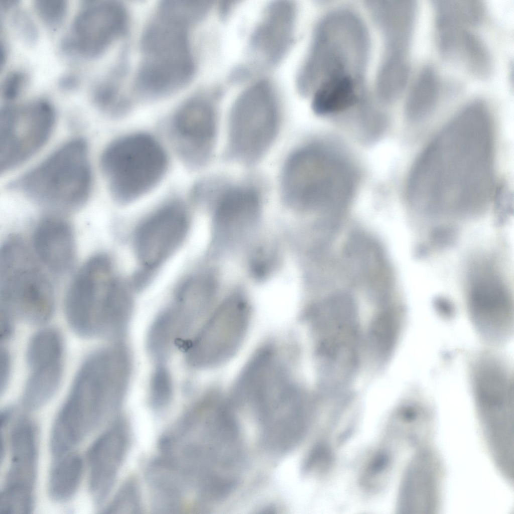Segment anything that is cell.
I'll return each instance as SVG.
<instances>
[{"label": "cell", "instance_id": "6da1fadb", "mask_svg": "<svg viewBox=\"0 0 514 514\" xmlns=\"http://www.w3.org/2000/svg\"><path fill=\"white\" fill-rule=\"evenodd\" d=\"M494 135L484 102L475 100L462 108L415 162L408 184L414 205L431 213L482 211L493 192Z\"/></svg>", "mask_w": 514, "mask_h": 514}, {"label": "cell", "instance_id": "7a4b0ae2", "mask_svg": "<svg viewBox=\"0 0 514 514\" xmlns=\"http://www.w3.org/2000/svg\"><path fill=\"white\" fill-rule=\"evenodd\" d=\"M369 50L368 32L359 16L346 8L330 11L317 24L299 71L300 92L308 94L331 80L364 77Z\"/></svg>", "mask_w": 514, "mask_h": 514}, {"label": "cell", "instance_id": "3957f363", "mask_svg": "<svg viewBox=\"0 0 514 514\" xmlns=\"http://www.w3.org/2000/svg\"><path fill=\"white\" fill-rule=\"evenodd\" d=\"M193 26L167 10L157 9L142 37V60L135 81L148 98L170 95L192 79L195 62L190 40Z\"/></svg>", "mask_w": 514, "mask_h": 514}, {"label": "cell", "instance_id": "277c9868", "mask_svg": "<svg viewBox=\"0 0 514 514\" xmlns=\"http://www.w3.org/2000/svg\"><path fill=\"white\" fill-rule=\"evenodd\" d=\"M313 142L291 151L280 178L282 198L290 207L310 210L330 206L348 198L354 175L341 157Z\"/></svg>", "mask_w": 514, "mask_h": 514}, {"label": "cell", "instance_id": "5b68a950", "mask_svg": "<svg viewBox=\"0 0 514 514\" xmlns=\"http://www.w3.org/2000/svg\"><path fill=\"white\" fill-rule=\"evenodd\" d=\"M20 236L11 235L0 252V315L40 325L50 320L55 307L53 285Z\"/></svg>", "mask_w": 514, "mask_h": 514}, {"label": "cell", "instance_id": "8992f818", "mask_svg": "<svg viewBox=\"0 0 514 514\" xmlns=\"http://www.w3.org/2000/svg\"><path fill=\"white\" fill-rule=\"evenodd\" d=\"M281 126L280 106L272 85L265 80L253 83L231 107L224 158L247 167L256 165L273 146Z\"/></svg>", "mask_w": 514, "mask_h": 514}, {"label": "cell", "instance_id": "52a82bcc", "mask_svg": "<svg viewBox=\"0 0 514 514\" xmlns=\"http://www.w3.org/2000/svg\"><path fill=\"white\" fill-rule=\"evenodd\" d=\"M14 187L43 206L68 211L80 208L91 187V172L85 142H68L27 172Z\"/></svg>", "mask_w": 514, "mask_h": 514}, {"label": "cell", "instance_id": "ba28073f", "mask_svg": "<svg viewBox=\"0 0 514 514\" xmlns=\"http://www.w3.org/2000/svg\"><path fill=\"white\" fill-rule=\"evenodd\" d=\"M128 371L127 358L117 347L92 352L81 364L63 405L91 432L117 410Z\"/></svg>", "mask_w": 514, "mask_h": 514}, {"label": "cell", "instance_id": "9c48e42d", "mask_svg": "<svg viewBox=\"0 0 514 514\" xmlns=\"http://www.w3.org/2000/svg\"><path fill=\"white\" fill-rule=\"evenodd\" d=\"M168 164L161 145L153 136L142 133L113 141L101 158L111 194L121 204L134 201L154 188L163 178Z\"/></svg>", "mask_w": 514, "mask_h": 514}, {"label": "cell", "instance_id": "30bf717a", "mask_svg": "<svg viewBox=\"0 0 514 514\" xmlns=\"http://www.w3.org/2000/svg\"><path fill=\"white\" fill-rule=\"evenodd\" d=\"M176 445L187 470L225 479L239 475L241 444L238 424L231 413L204 416Z\"/></svg>", "mask_w": 514, "mask_h": 514}, {"label": "cell", "instance_id": "8fae6325", "mask_svg": "<svg viewBox=\"0 0 514 514\" xmlns=\"http://www.w3.org/2000/svg\"><path fill=\"white\" fill-rule=\"evenodd\" d=\"M55 118L54 106L43 98L2 108L1 171L19 166L39 151L49 138Z\"/></svg>", "mask_w": 514, "mask_h": 514}, {"label": "cell", "instance_id": "7c38bea8", "mask_svg": "<svg viewBox=\"0 0 514 514\" xmlns=\"http://www.w3.org/2000/svg\"><path fill=\"white\" fill-rule=\"evenodd\" d=\"M128 25V14L121 3L88 1L75 16L61 41V48L79 58H97L125 34Z\"/></svg>", "mask_w": 514, "mask_h": 514}, {"label": "cell", "instance_id": "4fadbf2b", "mask_svg": "<svg viewBox=\"0 0 514 514\" xmlns=\"http://www.w3.org/2000/svg\"><path fill=\"white\" fill-rule=\"evenodd\" d=\"M253 408L263 442L271 450L285 452L293 448L302 441L308 430L310 414L292 381L268 391Z\"/></svg>", "mask_w": 514, "mask_h": 514}, {"label": "cell", "instance_id": "5bb4252c", "mask_svg": "<svg viewBox=\"0 0 514 514\" xmlns=\"http://www.w3.org/2000/svg\"><path fill=\"white\" fill-rule=\"evenodd\" d=\"M468 376L475 404L486 424H500L513 412V368L495 351L475 353L468 360Z\"/></svg>", "mask_w": 514, "mask_h": 514}, {"label": "cell", "instance_id": "9a60e30c", "mask_svg": "<svg viewBox=\"0 0 514 514\" xmlns=\"http://www.w3.org/2000/svg\"><path fill=\"white\" fill-rule=\"evenodd\" d=\"M218 126L216 109L204 96L192 97L179 107L172 119L171 133L175 147L187 166L199 169L209 162Z\"/></svg>", "mask_w": 514, "mask_h": 514}, {"label": "cell", "instance_id": "2e32d148", "mask_svg": "<svg viewBox=\"0 0 514 514\" xmlns=\"http://www.w3.org/2000/svg\"><path fill=\"white\" fill-rule=\"evenodd\" d=\"M248 321V308L244 300L238 297L226 300L194 340L190 348L191 361L207 366L229 358L240 345Z\"/></svg>", "mask_w": 514, "mask_h": 514}, {"label": "cell", "instance_id": "e0dca14e", "mask_svg": "<svg viewBox=\"0 0 514 514\" xmlns=\"http://www.w3.org/2000/svg\"><path fill=\"white\" fill-rule=\"evenodd\" d=\"M189 229L185 209L178 202L168 203L155 211L138 226L135 248L145 270L158 268L182 244Z\"/></svg>", "mask_w": 514, "mask_h": 514}, {"label": "cell", "instance_id": "ac0fdd59", "mask_svg": "<svg viewBox=\"0 0 514 514\" xmlns=\"http://www.w3.org/2000/svg\"><path fill=\"white\" fill-rule=\"evenodd\" d=\"M107 255L90 257L74 276L66 294L64 310L67 322L77 335L94 337L95 314L102 290L114 274Z\"/></svg>", "mask_w": 514, "mask_h": 514}, {"label": "cell", "instance_id": "d6986e66", "mask_svg": "<svg viewBox=\"0 0 514 514\" xmlns=\"http://www.w3.org/2000/svg\"><path fill=\"white\" fill-rule=\"evenodd\" d=\"M129 444L128 428L115 422L89 447L87 453L89 488L94 501L101 504L108 495L125 457Z\"/></svg>", "mask_w": 514, "mask_h": 514}, {"label": "cell", "instance_id": "ffe728a7", "mask_svg": "<svg viewBox=\"0 0 514 514\" xmlns=\"http://www.w3.org/2000/svg\"><path fill=\"white\" fill-rule=\"evenodd\" d=\"M264 190L254 180H213L209 193L215 200V220L221 229H238L252 223L262 207Z\"/></svg>", "mask_w": 514, "mask_h": 514}, {"label": "cell", "instance_id": "44dd1931", "mask_svg": "<svg viewBox=\"0 0 514 514\" xmlns=\"http://www.w3.org/2000/svg\"><path fill=\"white\" fill-rule=\"evenodd\" d=\"M32 241L35 256L49 271L62 275L71 270L76 243L72 226L65 219L53 215L43 218L36 225Z\"/></svg>", "mask_w": 514, "mask_h": 514}, {"label": "cell", "instance_id": "7402d4cb", "mask_svg": "<svg viewBox=\"0 0 514 514\" xmlns=\"http://www.w3.org/2000/svg\"><path fill=\"white\" fill-rule=\"evenodd\" d=\"M64 349L51 344L35 347L26 353L29 373L23 400L30 408L39 409L55 395L60 385Z\"/></svg>", "mask_w": 514, "mask_h": 514}, {"label": "cell", "instance_id": "603a6c76", "mask_svg": "<svg viewBox=\"0 0 514 514\" xmlns=\"http://www.w3.org/2000/svg\"><path fill=\"white\" fill-rule=\"evenodd\" d=\"M296 17L291 2L270 4L252 33L251 47L268 64L276 63L284 55L292 40Z\"/></svg>", "mask_w": 514, "mask_h": 514}, {"label": "cell", "instance_id": "cb8c5ba5", "mask_svg": "<svg viewBox=\"0 0 514 514\" xmlns=\"http://www.w3.org/2000/svg\"><path fill=\"white\" fill-rule=\"evenodd\" d=\"M36 426L22 417L13 428L10 436L11 461L4 486L34 491L38 454Z\"/></svg>", "mask_w": 514, "mask_h": 514}, {"label": "cell", "instance_id": "d4e9b609", "mask_svg": "<svg viewBox=\"0 0 514 514\" xmlns=\"http://www.w3.org/2000/svg\"><path fill=\"white\" fill-rule=\"evenodd\" d=\"M435 464H434V465ZM428 453L417 456L409 466L404 478L399 496V509H434L436 502L437 479L435 467Z\"/></svg>", "mask_w": 514, "mask_h": 514}, {"label": "cell", "instance_id": "484cf974", "mask_svg": "<svg viewBox=\"0 0 514 514\" xmlns=\"http://www.w3.org/2000/svg\"><path fill=\"white\" fill-rule=\"evenodd\" d=\"M147 480L155 510L159 513H175L181 510L189 486L183 476L164 459L151 463Z\"/></svg>", "mask_w": 514, "mask_h": 514}, {"label": "cell", "instance_id": "4316f807", "mask_svg": "<svg viewBox=\"0 0 514 514\" xmlns=\"http://www.w3.org/2000/svg\"><path fill=\"white\" fill-rule=\"evenodd\" d=\"M312 107L320 115L338 114L361 108L368 100L365 80L346 78L318 86L313 92Z\"/></svg>", "mask_w": 514, "mask_h": 514}, {"label": "cell", "instance_id": "83f0119b", "mask_svg": "<svg viewBox=\"0 0 514 514\" xmlns=\"http://www.w3.org/2000/svg\"><path fill=\"white\" fill-rule=\"evenodd\" d=\"M440 94V82L435 69L424 67L416 79L407 96L406 113L413 121L428 116L435 107Z\"/></svg>", "mask_w": 514, "mask_h": 514}, {"label": "cell", "instance_id": "f1b7e54d", "mask_svg": "<svg viewBox=\"0 0 514 514\" xmlns=\"http://www.w3.org/2000/svg\"><path fill=\"white\" fill-rule=\"evenodd\" d=\"M55 460L50 473L49 493L56 501H66L78 489L83 474V461L79 454L71 452Z\"/></svg>", "mask_w": 514, "mask_h": 514}, {"label": "cell", "instance_id": "f546056e", "mask_svg": "<svg viewBox=\"0 0 514 514\" xmlns=\"http://www.w3.org/2000/svg\"><path fill=\"white\" fill-rule=\"evenodd\" d=\"M125 67L117 64L109 74L94 84L91 98L96 106L112 116L125 113L130 108L128 100L122 94L120 82Z\"/></svg>", "mask_w": 514, "mask_h": 514}, {"label": "cell", "instance_id": "4dcf8cb0", "mask_svg": "<svg viewBox=\"0 0 514 514\" xmlns=\"http://www.w3.org/2000/svg\"><path fill=\"white\" fill-rule=\"evenodd\" d=\"M214 284L205 276L192 277L179 288L174 307L192 321L206 308L213 296Z\"/></svg>", "mask_w": 514, "mask_h": 514}, {"label": "cell", "instance_id": "1f68e13d", "mask_svg": "<svg viewBox=\"0 0 514 514\" xmlns=\"http://www.w3.org/2000/svg\"><path fill=\"white\" fill-rule=\"evenodd\" d=\"M457 55L456 61L463 64L473 76L485 79L493 69V62L488 49L476 35L466 30L464 32Z\"/></svg>", "mask_w": 514, "mask_h": 514}, {"label": "cell", "instance_id": "d6a6232c", "mask_svg": "<svg viewBox=\"0 0 514 514\" xmlns=\"http://www.w3.org/2000/svg\"><path fill=\"white\" fill-rule=\"evenodd\" d=\"M142 510L139 486L134 478L127 480L121 486L105 509L109 513H138Z\"/></svg>", "mask_w": 514, "mask_h": 514}, {"label": "cell", "instance_id": "836d02e7", "mask_svg": "<svg viewBox=\"0 0 514 514\" xmlns=\"http://www.w3.org/2000/svg\"><path fill=\"white\" fill-rule=\"evenodd\" d=\"M390 453L383 449L373 453L366 463L361 475L362 486L369 490L378 488L388 474L391 466Z\"/></svg>", "mask_w": 514, "mask_h": 514}, {"label": "cell", "instance_id": "e575fe53", "mask_svg": "<svg viewBox=\"0 0 514 514\" xmlns=\"http://www.w3.org/2000/svg\"><path fill=\"white\" fill-rule=\"evenodd\" d=\"M34 5L41 20L52 30L63 23L68 9L67 0H34Z\"/></svg>", "mask_w": 514, "mask_h": 514}, {"label": "cell", "instance_id": "d590c367", "mask_svg": "<svg viewBox=\"0 0 514 514\" xmlns=\"http://www.w3.org/2000/svg\"><path fill=\"white\" fill-rule=\"evenodd\" d=\"M13 8L10 21L16 35L27 44H33L38 39V27L28 12L23 9Z\"/></svg>", "mask_w": 514, "mask_h": 514}, {"label": "cell", "instance_id": "8d00e7d4", "mask_svg": "<svg viewBox=\"0 0 514 514\" xmlns=\"http://www.w3.org/2000/svg\"><path fill=\"white\" fill-rule=\"evenodd\" d=\"M333 459L330 445L325 441H320L310 453L305 463V470L315 471L322 474L330 468Z\"/></svg>", "mask_w": 514, "mask_h": 514}, {"label": "cell", "instance_id": "74e56055", "mask_svg": "<svg viewBox=\"0 0 514 514\" xmlns=\"http://www.w3.org/2000/svg\"><path fill=\"white\" fill-rule=\"evenodd\" d=\"M28 82L27 74L22 70L14 69L4 77L1 86L2 97L12 100L19 97L26 87Z\"/></svg>", "mask_w": 514, "mask_h": 514}, {"label": "cell", "instance_id": "f35d334b", "mask_svg": "<svg viewBox=\"0 0 514 514\" xmlns=\"http://www.w3.org/2000/svg\"><path fill=\"white\" fill-rule=\"evenodd\" d=\"M152 383V404L154 408H164L169 403L172 392L170 378L167 372L164 369L157 371Z\"/></svg>", "mask_w": 514, "mask_h": 514}, {"label": "cell", "instance_id": "ab89813d", "mask_svg": "<svg viewBox=\"0 0 514 514\" xmlns=\"http://www.w3.org/2000/svg\"><path fill=\"white\" fill-rule=\"evenodd\" d=\"M0 383L1 392L6 388L11 372V355L6 348H1L0 351Z\"/></svg>", "mask_w": 514, "mask_h": 514}, {"label": "cell", "instance_id": "60d3db41", "mask_svg": "<svg viewBox=\"0 0 514 514\" xmlns=\"http://www.w3.org/2000/svg\"><path fill=\"white\" fill-rule=\"evenodd\" d=\"M78 84V77L73 74L64 75L60 78L58 82L60 87L66 90L75 88Z\"/></svg>", "mask_w": 514, "mask_h": 514}]
</instances>
